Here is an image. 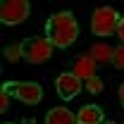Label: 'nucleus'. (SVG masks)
<instances>
[{
	"label": "nucleus",
	"instance_id": "nucleus-1",
	"mask_svg": "<svg viewBox=\"0 0 124 124\" xmlns=\"http://www.w3.org/2000/svg\"><path fill=\"white\" fill-rule=\"evenodd\" d=\"M46 33L55 48H69L79 38V24L72 12H57L46 22Z\"/></svg>",
	"mask_w": 124,
	"mask_h": 124
},
{
	"label": "nucleus",
	"instance_id": "nucleus-2",
	"mask_svg": "<svg viewBox=\"0 0 124 124\" xmlns=\"http://www.w3.org/2000/svg\"><path fill=\"white\" fill-rule=\"evenodd\" d=\"M119 12L115 10V7H98L95 12L91 15V31L95 36H112V33H117V26H119Z\"/></svg>",
	"mask_w": 124,
	"mask_h": 124
},
{
	"label": "nucleus",
	"instance_id": "nucleus-3",
	"mask_svg": "<svg viewBox=\"0 0 124 124\" xmlns=\"http://www.w3.org/2000/svg\"><path fill=\"white\" fill-rule=\"evenodd\" d=\"M53 41L48 36H36V38H26L24 41V60L31 64H41L53 55Z\"/></svg>",
	"mask_w": 124,
	"mask_h": 124
},
{
	"label": "nucleus",
	"instance_id": "nucleus-4",
	"mask_svg": "<svg viewBox=\"0 0 124 124\" xmlns=\"http://www.w3.org/2000/svg\"><path fill=\"white\" fill-rule=\"evenodd\" d=\"M2 91L17 95V98H19L22 103H26V105H36V103H41V98H43V88H41L38 84H33V81H7V84L2 86Z\"/></svg>",
	"mask_w": 124,
	"mask_h": 124
},
{
	"label": "nucleus",
	"instance_id": "nucleus-5",
	"mask_svg": "<svg viewBox=\"0 0 124 124\" xmlns=\"http://www.w3.org/2000/svg\"><path fill=\"white\" fill-rule=\"evenodd\" d=\"M31 12V5L26 0H5L0 5V22L7 24V26H15V24H22Z\"/></svg>",
	"mask_w": 124,
	"mask_h": 124
},
{
	"label": "nucleus",
	"instance_id": "nucleus-6",
	"mask_svg": "<svg viewBox=\"0 0 124 124\" xmlns=\"http://www.w3.org/2000/svg\"><path fill=\"white\" fill-rule=\"evenodd\" d=\"M55 88H57V95H60L62 100H72L74 95L81 93V79H77L72 72H64V74L57 77Z\"/></svg>",
	"mask_w": 124,
	"mask_h": 124
},
{
	"label": "nucleus",
	"instance_id": "nucleus-7",
	"mask_svg": "<svg viewBox=\"0 0 124 124\" xmlns=\"http://www.w3.org/2000/svg\"><path fill=\"white\" fill-rule=\"evenodd\" d=\"M95 69H98V62L93 60L91 55H79L74 64H72V74L81 81H88V79L95 77Z\"/></svg>",
	"mask_w": 124,
	"mask_h": 124
},
{
	"label": "nucleus",
	"instance_id": "nucleus-8",
	"mask_svg": "<svg viewBox=\"0 0 124 124\" xmlns=\"http://www.w3.org/2000/svg\"><path fill=\"white\" fill-rule=\"evenodd\" d=\"M46 124H79L77 115L67 108H53L46 115Z\"/></svg>",
	"mask_w": 124,
	"mask_h": 124
},
{
	"label": "nucleus",
	"instance_id": "nucleus-9",
	"mask_svg": "<svg viewBox=\"0 0 124 124\" xmlns=\"http://www.w3.org/2000/svg\"><path fill=\"white\" fill-rule=\"evenodd\" d=\"M79 124H103V110L98 105H84L77 115Z\"/></svg>",
	"mask_w": 124,
	"mask_h": 124
},
{
	"label": "nucleus",
	"instance_id": "nucleus-10",
	"mask_svg": "<svg viewBox=\"0 0 124 124\" xmlns=\"http://www.w3.org/2000/svg\"><path fill=\"white\" fill-rule=\"evenodd\" d=\"M88 55H91L98 64H110L112 57H115V48L108 46V43H95V46H91Z\"/></svg>",
	"mask_w": 124,
	"mask_h": 124
},
{
	"label": "nucleus",
	"instance_id": "nucleus-11",
	"mask_svg": "<svg viewBox=\"0 0 124 124\" xmlns=\"http://www.w3.org/2000/svg\"><path fill=\"white\" fill-rule=\"evenodd\" d=\"M19 57H24V41L12 43V46L5 48V60H7V62H17Z\"/></svg>",
	"mask_w": 124,
	"mask_h": 124
},
{
	"label": "nucleus",
	"instance_id": "nucleus-12",
	"mask_svg": "<svg viewBox=\"0 0 124 124\" xmlns=\"http://www.w3.org/2000/svg\"><path fill=\"white\" fill-rule=\"evenodd\" d=\"M86 91L88 93H103V81H100L98 77L88 79V81H86Z\"/></svg>",
	"mask_w": 124,
	"mask_h": 124
},
{
	"label": "nucleus",
	"instance_id": "nucleus-13",
	"mask_svg": "<svg viewBox=\"0 0 124 124\" xmlns=\"http://www.w3.org/2000/svg\"><path fill=\"white\" fill-rule=\"evenodd\" d=\"M112 64L117 69H124V46H117L115 48V57H112Z\"/></svg>",
	"mask_w": 124,
	"mask_h": 124
},
{
	"label": "nucleus",
	"instance_id": "nucleus-14",
	"mask_svg": "<svg viewBox=\"0 0 124 124\" xmlns=\"http://www.w3.org/2000/svg\"><path fill=\"white\" fill-rule=\"evenodd\" d=\"M10 110V93L2 91L0 93V112H7Z\"/></svg>",
	"mask_w": 124,
	"mask_h": 124
},
{
	"label": "nucleus",
	"instance_id": "nucleus-15",
	"mask_svg": "<svg viewBox=\"0 0 124 124\" xmlns=\"http://www.w3.org/2000/svg\"><path fill=\"white\" fill-rule=\"evenodd\" d=\"M117 36H119V41H122V46H124V17L119 19V26H117Z\"/></svg>",
	"mask_w": 124,
	"mask_h": 124
},
{
	"label": "nucleus",
	"instance_id": "nucleus-16",
	"mask_svg": "<svg viewBox=\"0 0 124 124\" xmlns=\"http://www.w3.org/2000/svg\"><path fill=\"white\" fill-rule=\"evenodd\" d=\"M119 103H122V108H124V84L119 86Z\"/></svg>",
	"mask_w": 124,
	"mask_h": 124
},
{
	"label": "nucleus",
	"instance_id": "nucleus-17",
	"mask_svg": "<svg viewBox=\"0 0 124 124\" xmlns=\"http://www.w3.org/2000/svg\"><path fill=\"white\" fill-rule=\"evenodd\" d=\"M103 124H115V122H103Z\"/></svg>",
	"mask_w": 124,
	"mask_h": 124
},
{
	"label": "nucleus",
	"instance_id": "nucleus-18",
	"mask_svg": "<svg viewBox=\"0 0 124 124\" xmlns=\"http://www.w3.org/2000/svg\"><path fill=\"white\" fill-rule=\"evenodd\" d=\"M7 124H12V122H7Z\"/></svg>",
	"mask_w": 124,
	"mask_h": 124
}]
</instances>
